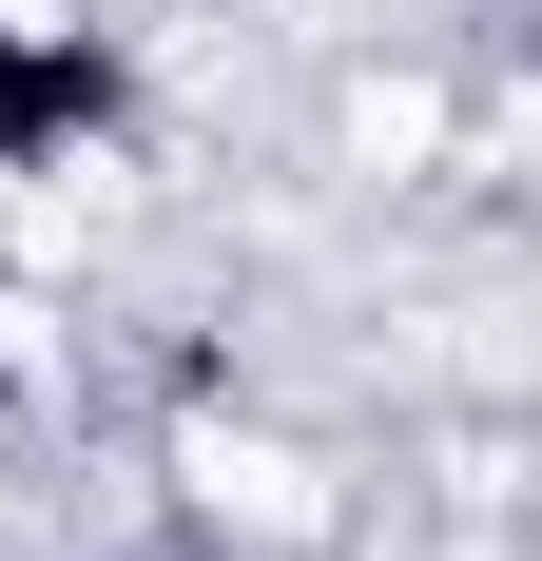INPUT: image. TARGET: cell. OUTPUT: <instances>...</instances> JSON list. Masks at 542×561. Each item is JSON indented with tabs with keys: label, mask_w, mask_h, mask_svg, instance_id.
<instances>
[{
	"label": "cell",
	"mask_w": 542,
	"mask_h": 561,
	"mask_svg": "<svg viewBox=\"0 0 542 561\" xmlns=\"http://www.w3.org/2000/svg\"><path fill=\"white\" fill-rule=\"evenodd\" d=\"M116 136H136V39L78 20V0H0V194L98 174Z\"/></svg>",
	"instance_id": "6da1fadb"
}]
</instances>
